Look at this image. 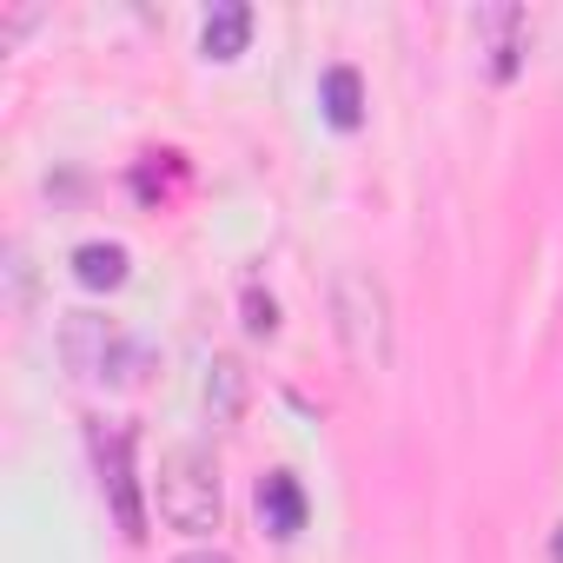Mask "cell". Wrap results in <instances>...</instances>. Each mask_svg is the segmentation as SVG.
<instances>
[{"mask_svg": "<svg viewBox=\"0 0 563 563\" xmlns=\"http://www.w3.org/2000/svg\"><path fill=\"white\" fill-rule=\"evenodd\" d=\"M258 523H265L278 543H292V537L306 530V490H299L292 471H265V477H258Z\"/></svg>", "mask_w": 563, "mask_h": 563, "instance_id": "5b68a950", "label": "cell"}, {"mask_svg": "<svg viewBox=\"0 0 563 563\" xmlns=\"http://www.w3.org/2000/svg\"><path fill=\"white\" fill-rule=\"evenodd\" d=\"M332 332H339V345H345L358 378L391 372L398 325H391V292H385L378 272H365V265H339L332 272Z\"/></svg>", "mask_w": 563, "mask_h": 563, "instance_id": "6da1fadb", "label": "cell"}, {"mask_svg": "<svg viewBox=\"0 0 563 563\" xmlns=\"http://www.w3.org/2000/svg\"><path fill=\"white\" fill-rule=\"evenodd\" d=\"M87 438H93L100 497L113 504V517H120V530H126V537H146V504H140V477H133V431H126V424L93 418V424H87Z\"/></svg>", "mask_w": 563, "mask_h": 563, "instance_id": "277c9868", "label": "cell"}, {"mask_svg": "<svg viewBox=\"0 0 563 563\" xmlns=\"http://www.w3.org/2000/svg\"><path fill=\"white\" fill-rule=\"evenodd\" d=\"M126 245H113V239H87L80 252H74V278L80 286H93V292H113V286H126Z\"/></svg>", "mask_w": 563, "mask_h": 563, "instance_id": "9c48e42d", "label": "cell"}, {"mask_svg": "<svg viewBox=\"0 0 563 563\" xmlns=\"http://www.w3.org/2000/svg\"><path fill=\"white\" fill-rule=\"evenodd\" d=\"M239 398H245L239 358H212L206 365V405H212V418H239Z\"/></svg>", "mask_w": 563, "mask_h": 563, "instance_id": "30bf717a", "label": "cell"}, {"mask_svg": "<svg viewBox=\"0 0 563 563\" xmlns=\"http://www.w3.org/2000/svg\"><path fill=\"white\" fill-rule=\"evenodd\" d=\"M245 332H252V339H278V306H272V292H258V286H245Z\"/></svg>", "mask_w": 563, "mask_h": 563, "instance_id": "8fae6325", "label": "cell"}, {"mask_svg": "<svg viewBox=\"0 0 563 563\" xmlns=\"http://www.w3.org/2000/svg\"><path fill=\"white\" fill-rule=\"evenodd\" d=\"M319 107H325V120L339 133H358L365 126V80H358V67H325L319 74Z\"/></svg>", "mask_w": 563, "mask_h": 563, "instance_id": "52a82bcc", "label": "cell"}, {"mask_svg": "<svg viewBox=\"0 0 563 563\" xmlns=\"http://www.w3.org/2000/svg\"><path fill=\"white\" fill-rule=\"evenodd\" d=\"M477 27L490 34V74H497V80H510V74L523 67V34H530L523 8H484V14H477Z\"/></svg>", "mask_w": 563, "mask_h": 563, "instance_id": "8992f818", "label": "cell"}, {"mask_svg": "<svg viewBox=\"0 0 563 563\" xmlns=\"http://www.w3.org/2000/svg\"><path fill=\"white\" fill-rule=\"evenodd\" d=\"M173 563H232L225 550H186V556H173Z\"/></svg>", "mask_w": 563, "mask_h": 563, "instance_id": "7c38bea8", "label": "cell"}, {"mask_svg": "<svg viewBox=\"0 0 563 563\" xmlns=\"http://www.w3.org/2000/svg\"><path fill=\"white\" fill-rule=\"evenodd\" d=\"M153 490H159V517H166L173 530H186V537L219 530L225 497H219V464H212V451H199V444L166 451V464H159Z\"/></svg>", "mask_w": 563, "mask_h": 563, "instance_id": "7a4b0ae2", "label": "cell"}, {"mask_svg": "<svg viewBox=\"0 0 563 563\" xmlns=\"http://www.w3.org/2000/svg\"><path fill=\"white\" fill-rule=\"evenodd\" d=\"M60 358H67V372L87 378V385H126V378H140V345H133L113 319H100V312H67V325H60Z\"/></svg>", "mask_w": 563, "mask_h": 563, "instance_id": "3957f363", "label": "cell"}, {"mask_svg": "<svg viewBox=\"0 0 563 563\" xmlns=\"http://www.w3.org/2000/svg\"><path fill=\"white\" fill-rule=\"evenodd\" d=\"M550 563H563V523H556V537H550Z\"/></svg>", "mask_w": 563, "mask_h": 563, "instance_id": "4fadbf2b", "label": "cell"}, {"mask_svg": "<svg viewBox=\"0 0 563 563\" xmlns=\"http://www.w3.org/2000/svg\"><path fill=\"white\" fill-rule=\"evenodd\" d=\"M245 41H252V8H245V0H225V8H212L206 27H199V54H206V60H239Z\"/></svg>", "mask_w": 563, "mask_h": 563, "instance_id": "ba28073f", "label": "cell"}]
</instances>
